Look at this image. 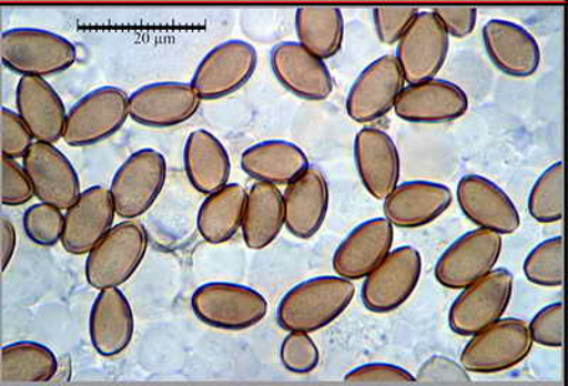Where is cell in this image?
<instances>
[{
    "label": "cell",
    "instance_id": "6da1fadb",
    "mask_svg": "<svg viewBox=\"0 0 568 386\" xmlns=\"http://www.w3.org/2000/svg\"><path fill=\"white\" fill-rule=\"evenodd\" d=\"M354 296L355 286L348 278H311L297 284L281 299L277 323L288 333H316L342 316Z\"/></svg>",
    "mask_w": 568,
    "mask_h": 386
},
{
    "label": "cell",
    "instance_id": "7a4b0ae2",
    "mask_svg": "<svg viewBox=\"0 0 568 386\" xmlns=\"http://www.w3.org/2000/svg\"><path fill=\"white\" fill-rule=\"evenodd\" d=\"M0 58L13 73L49 78L69 70L78 60V49L49 30L17 28L0 38Z\"/></svg>",
    "mask_w": 568,
    "mask_h": 386
},
{
    "label": "cell",
    "instance_id": "3957f363",
    "mask_svg": "<svg viewBox=\"0 0 568 386\" xmlns=\"http://www.w3.org/2000/svg\"><path fill=\"white\" fill-rule=\"evenodd\" d=\"M149 233L139 221L111 227L85 261V281L95 290L123 286L144 261Z\"/></svg>",
    "mask_w": 568,
    "mask_h": 386
},
{
    "label": "cell",
    "instance_id": "277c9868",
    "mask_svg": "<svg viewBox=\"0 0 568 386\" xmlns=\"http://www.w3.org/2000/svg\"><path fill=\"white\" fill-rule=\"evenodd\" d=\"M529 324L519 318L499 319L471 335L459 363L471 374L490 375L517 367L532 348Z\"/></svg>",
    "mask_w": 568,
    "mask_h": 386
},
{
    "label": "cell",
    "instance_id": "5b68a950",
    "mask_svg": "<svg viewBox=\"0 0 568 386\" xmlns=\"http://www.w3.org/2000/svg\"><path fill=\"white\" fill-rule=\"evenodd\" d=\"M192 312L200 322L227 332H243L266 317L268 304L262 293L242 284L212 282L195 290Z\"/></svg>",
    "mask_w": 568,
    "mask_h": 386
},
{
    "label": "cell",
    "instance_id": "8992f818",
    "mask_svg": "<svg viewBox=\"0 0 568 386\" xmlns=\"http://www.w3.org/2000/svg\"><path fill=\"white\" fill-rule=\"evenodd\" d=\"M129 116L130 96L114 85H104L71 106L63 140L73 149L99 144L123 129Z\"/></svg>",
    "mask_w": 568,
    "mask_h": 386
},
{
    "label": "cell",
    "instance_id": "52a82bcc",
    "mask_svg": "<svg viewBox=\"0 0 568 386\" xmlns=\"http://www.w3.org/2000/svg\"><path fill=\"white\" fill-rule=\"evenodd\" d=\"M166 181V160L160 151L144 149L134 152L116 170L111 182L116 216L134 221L154 205Z\"/></svg>",
    "mask_w": 568,
    "mask_h": 386
},
{
    "label": "cell",
    "instance_id": "ba28073f",
    "mask_svg": "<svg viewBox=\"0 0 568 386\" xmlns=\"http://www.w3.org/2000/svg\"><path fill=\"white\" fill-rule=\"evenodd\" d=\"M514 284V274L501 267L464 288L449 309L450 329L471 337L499 322L509 307Z\"/></svg>",
    "mask_w": 568,
    "mask_h": 386
},
{
    "label": "cell",
    "instance_id": "9c48e42d",
    "mask_svg": "<svg viewBox=\"0 0 568 386\" xmlns=\"http://www.w3.org/2000/svg\"><path fill=\"white\" fill-rule=\"evenodd\" d=\"M501 248L504 238L489 228L479 227L465 233L436 262V282L450 290L469 287L495 271Z\"/></svg>",
    "mask_w": 568,
    "mask_h": 386
},
{
    "label": "cell",
    "instance_id": "30bf717a",
    "mask_svg": "<svg viewBox=\"0 0 568 386\" xmlns=\"http://www.w3.org/2000/svg\"><path fill=\"white\" fill-rule=\"evenodd\" d=\"M423 273V257L417 248H395L373 273L362 288L364 306L373 313H389L403 306L417 288Z\"/></svg>",
    "mask_w": 568,
    "mask_h": 386
},
{
    "label": "cell",
    "instance_id": "8fae6325",
    "mask_svg": "<svg viewBox=\"0 0 568 386\" xmlns=\"http://www.w3.org/2000/svg\"><path fill=\"white\" fill-rule=\"evenodd\" d=\"M256 68V49L243 40H230L202 59L191 83L202 100H220L246 85Z\"/></svg>",
    "mask_w": 568,
    "mask_h": 386
},
{
    "label": "cell",
    "instance_id": "7c38bea8",
    "mask_svg": "<svg viewBox=\"0 0 568 386\" xmlns=\"http://www.w3.org/2000/svg\"><path fill=\"white\" fill-rule=\"evenodd\" d=\"M449 33L434 12H419L397 43V58L408 84L435 79L449 52Z\"/></svg>",
    "mask_w": 568,
    "mask_h": 386
},
{
    "label": "cell",
    "instance_id": "4fadbf2b",
    "mask_svg": "<svg viewBox=\"0 0 568 386\" xmlns=\"http://www.w3.org/2000/svg\"><path fill=\"white\" fill-rule=\"evenodd\" d=\"M403 70L395 55L375 60L355 80L347 96V114L358 124L374 123L394 110L405 89Z\"/></svg>",
    "mask_w": 568,
    "mask_h": 386
},
{
    "label": "cell",
    "instance_id": "5bb4252c",
    "mask_svg": "<svg viewBox=\"0 0 568 386\" xmlns=\"http://www.w3.org/2000/svg\"><path fill=\"white\" fill-rule=\"evenodd\" d=\"M201 104V95L192 83L161 81L142 85L130 95V116L150 129H170L191 120Z\"/></svg>",
    "mask_w": 568,
    "mask_h": 386
},
{
    "label": "cell",
    "instance_id": "9a60e30c",
    "mask_svg": "<svg viewBox=\"0 0 568 386\" xmlns=\"http://www.w3.org/2000/svg\"><path fill=\"white\" fill-rule=\"evenodd\" d=\"M24 171L32 182L34 196L68 211L81 195L80 180L73 164L49 142L36 141L23 159Z\"/></svg>",
    "mask_w": 568,
    "mask_h": 386
},
{
    "label": "cell",
    "instance_id": "2e32d148",
    "mask_svg": "<svg viewBox=\"0 0 568 386\" xmlns=\"http://www.w3.org/2000/svg\"><path fill=\"white\" fill-rule=\"evenodd\" d=\"M469 99L458 84L430 79L400 91L394 111L400 120L415 124H446L460 119Z\"/></svg>",
    "mask_w": 568,
    "mask_h": 386
},
{
    "label": "cell",
    "instance_id": "e0dca14e",
    "mask_svg": "<svg viewBox=\"0 0 568 386\" xmlns=\"http://www.w3.org/2000/svg\"><path fill=\"white\" fill-rule=\"evenodd\" d=\"M115 207L110 190L91 186L64 215L62 245L70 255H89L113 227Z\"/></svg>",
    "mask_w": 568,
    "mask_h": 386
},
{
    "label": "cell",
    "instance_id": "ac0fdd59",
    "mask_svg": "<svg viewBox=\"0 0 568 386\" xmlns=\"http://www.w3.org/2000/svg\"><path fill=\"white\" fill-rule=\"evenodd\" d=\"M271 63L278 83L292 94L308 101L327 100L333 94L334 81L327 64L302 43L277 44Z\"/></svg>",
    "mask_w": 568,
    "mask_h": 386
},
{
    "label": "cell",
    "instance_id": "d6986e66",
    "mask_svg": "<svg viewBox=\"0 0 568 386\" xmlns=\"http://www.w3.org/2000/svg\"><path fill=\"white\" fill-rule=\"evenodd\" d=\"M393 243L394 225L387 217L364 222L337 247L334 272L352 282L363 281L389 255Z\"/></svg>",
    "mask_w": 568,
    "mask_h": 386
},
{
    "label": "cell",
    "instance_id": "ffe728a7",
    "mask_svg": "<svg viewBox=\"0 0 568 386\" xmlns=\"http://www.w3.org/2000/svg\"><path fill=\"white\" fill-rule=\"evenodd\" d=\"M354 160L365 190L385 201L398 186L400 159L397 145L387 132L373 126L358 131L354 140Z\"/></svg>",
    "mask_w": 568,
    "mask_h": 386
},
{
    "label": "cell",
    "instance_id": "44dd1931",
    "mask_svg": "<svg viewBox=\"0 0 568 386\" xmlns=\"http://www.w3.org/2000/svg\"><path fill=\"white\" fill-rule=\"evenodd\" d=\"M464 215L476 226L499 235H511L520 227L519 211L507 193L488 177L465 175L456 190Z\"/></svg>",
    "mask_w": 568,
    "mask_h": 386
},
{
    "label": "cell",
    "instance_id": "7402d4cb",
    "mask_svg": "<svg viewBox=\"0 0 568 386\" xmlns=\"http://www.w3.org/2000/svg\"><path fill=\"white\" fill-rule=\"evenodd\" d=\"M284 225L294 237L307 241L326 221L329 191L326 175L316 166H308L283 193Z\"/></svg>",
    "mask_w": 568,
    "mask_h": 386
},
{
    "label": "cell",
    "instance_id": "603a6c76",
    "mask_svg": "<svg viewBox=\"0 0 568 386\" xmlns=\"http://www.w3.org/2000/svg\"><path fill=\"white\" fill-rule=\"evenodd\" d=\"M491 63L511 78H530L540 68L539 43L529 30L509 20L491 19L481 29Z\"/></svg>",
    "mask_w": 568,
    "mask_h": 386
},
{
    "label": "cell",
    "instance_id": "cb8c5ba5",
    "mask_svg": "<svg viewBox=\"0 0 568 386\" xmlns=\"http://www.w3.org/2000/svg\"><path fill=\"white\" fill-rule=\"evenodd\" d=\"M17 106L36 141L55 144L63 139L68 111L58 91L44 78L22 75L17 88Z\"/></svg>",
    "mask_w": 568,
    "mask_h": 386
},
{
    "label": "cell",
    "instance_id": "d4e9b609",
    "mask_svg": "<svg viewBox=\"0 0 568 386\" xmlns=\"http://www.w3.org/2000/svg\"><path fill=\"white\" fill-rule=\"evenodd\" d=\"M91 344L101 357L124 353L134 337V314L119 287L100 290L89 319Z\"/></svg>",
    "mask_w": 568,
    "mask_h": 386
},
{
    "label": "cell",
    "instance_id": "484cf974",
    "mask_svg": "<svg viewBox=\"0 0 568 386\" xmlns=\"http://www.w3.org/2000/svg\"><path fill=\"white\" fill-rule=\"evenodd\" d=\"M453 201L448 186L429 181L405 182L384 201V215L395 227L418 228L438 220Z\"/></svg>",
    "mask_w": 568,
    "mask_h": 386
},
{
    "label": "cell",
    "instance_id": "4316f807",
    "mask_svg": "<svg viewBox=\"0 0 568 386\" xmlns=\"http://www.w3.org/2000/svg\"><path fill=\"white\" fill-rule=\"evenodd\" d=\"M241 166L253 180L278 186L292 184L311 165L301 146L272 140L248 146L242 154Z\"/></svg>",
    "mask_w": 568,
    "mask_h": 386
},
{
    "label": "cell",
    "instance_id": "83f0119b",
    "mask_svg": "<svg viewBox=\"0 0 568 386\" xmlns=\"http://www.w3.org/2000/svg\"><path fill=\"white\" fill-rule=\"evenodd\" d=\"M184 165L187 181L205 195L222 190L230 182L231 156L210 131L196 130L187 136Z\"/></svg>",
    "mask_w": 568,
    "mask_h": 386
},
{
    "label": "cell",
    "instance_id": "f1b7e54d",
    "mask_svg": "<svg viewBox=\"0 0 568 386\" xmlns=\"http://www.w3.org/2000/svg\"><path fill=\"white\" fill-rule=\"evenodd\" d=\"M284 226L283 193L268 182L257 181L247 192L242 235L251 251L271 246Z\"/></svg>",
    "mask_w": 568,
    "mask_h": 386
},
{
    "label": "cell",
    "instance_id": "f546056e",
    "mask_svg": "<svg viewBox=\"0 0 568 386\" xmlns=\"http://www.w3.org/2000/svg\"><path fill=\"white\" fill-rule=\"evenodd\" d=\"M247 192L237 184H227L211 193L197 212V231L205 242L221 245L230 242L242 228Z\"/></svg>",
    "mask_w": 568,
    "mask_h": 386
},
{
    "label": "cell",
    "instance_id": "4dcf8cb0",
    "mask_svg": "<svg viewBox=\"0 0 568 386\" xmlns=\"http://www.w3.org/2000/svg\"><path fill=\"white\" fill-rule=\"evenodd\" d=\"M59 370V360L44 344L19 342L4 345L0 354V384L49 383Z\"/></svg>",
    "mask_w": 568,
    "mask_h": 386
},
{
    "label": "cell",
    "instance_id": "1f68e13d",
    "mask_svg": "<svg viewBox=\"0 0 568 386\" xmlns=\"http://www.w3.org/2000/svg\"><path fill=\"white\" fill-rule=\"evenodd\" d=\"M298 43L327 60L338 54L344 42L343 12L336 7H302L296 10Z\"/></svg>",
    "mask_w": 568,
    "mask_h": 386
},
{
    "label": "cell",
    "instance_id": "d6a6232c",
    "mask_svg": "<svg viewBox=\"0 0 568 386\" xmlns=\"http://www.w3.org/2000/svg\"><path fill=\"white\" fill-rule=\"evenodd\" d=\"M566 166L556 162L542 172L532 185L529 196V212L540 223H556L565 216Z\"/></svg>",
    "mask_w": 568,
    "mask_h": 386
},
{
    "label": "cell",
    "instance_id": "836d02e7",
    "mask_svg": "<svg viewBox=\"0 0 568 386\" xmlns=\"http://www.w3.org/2000/svg\"><path fill=\"white\" fill-rule=\"evenodd\" d=\"M565 241L561 236L541 242L524 264L527 281L540 287H561L566 281Z\"/></svg>",
    "mask_w": 568,
    "mask_h": 386
},
{
    "label": "cell",
    "instance_id": "e575fe53",
    "mask_svg": "<svg viewBox=\"0 0 568 386\" xmlns=\"http://www.w3.org/2000/svg\"><path fill=\"white\" fill-rule=\"evenodd\" d=\"M23 228L30 242L43 247H52L62 242L64 215L62 210L40 202L29 207L23 215Z\"/></svg>",
    "mask_w": 568,
    "mask_h": 386
},
{
    "label": "cell",
    "instance_id": "d590c367",
    "mask_svg": "<svg viewBox=\"0 0 568 386\" xmlns=\"http://www.w3.org/2000/svg\"><path fill=\"white\" fill-rule=\"evenodd\" d=\"M283 367L293 374H311L317 368L320 353L308 333L292 332L281 347Z\"/></svg>",
    "mask_w": 568,
    "mask_h": 386
},
{
    "label": "cell",
    "instance_id": "8d00e7d4",
    "mask_svg": "<svg viewBox=\"0 0 568 386\" xmlns=\"http://www.w3.org/2000/svg\"><path fill=\"white\" fill-rule=\"evenodd\" d=\"M565 304L552 303L540 309L529 324L532 342L547 348H561L565 344Z\"/></svg>",
    "mask_w": 568,
    "mask_h": 386
},
{
    "label": "cell",
    "instance_id": "74e56055",
    "mask_svg": "<svg viewBox=\"0 0 568 386\" xmlns=\"http://www.w3.org/2000/svg\"><path fill=\"white\" fill-rule=\"evenodd\" d=\"M419 9L415 7H382L374 9V24L379 42L397 44L418 17Z\"/></svg>",
    "mask_w": 568,
    "mask_h": 386
},
{
    "label": "cell",
    "instance_id": "f35d334b",
    "mask_svg": "<svg viewBox=\"0 0 568 386\" xmlns=\"http://www.w3.org/2000/svg\"><path fill=\"white\" fill-rule=\"evenodd\" d=\"M0 134H2V156L20 160L28 154L33 145L34 136L29 126L12 110L2 106L0 110Z\"/></svg>",
    "mask_w": 568,
    "mask_h": 386
},
{
    "label": "cell",
    "instance_id": "ab89813d",
    "mask_svg": "<svg viewBox=\"0 0 568 386\" xmlns=\"http://www.w3.org/2000/svg\"><path fill=\"white\" fill-rule=\"evenodd\" d=\"M34 190L24 166L17 160L2 156V203L4 206H22L33 200Z\"/></svg>",
    "mask_w": 568,
    "mask_h": 386
},
{
    "label": "cell",
    "instance_id": "60d3db41",
    "mask_svg": "<svg viewBox=\"0 0 568 386\" xmlns=\"http://www.w3.org/2000/svg\"><path fill=\"white\" fill-rule=\"evenodd\" d=\"M419 383H453L469 384L471 378L464 365L456 363L453 358L444 357V355H434L420 365L417 373Z\"/></svg>",
    "mask_w": 568,
    "mask_h": 386
},
{
    "label": "cell",
    "instance_id": "b9f144b4",
    "mask_svg": "<svg viewBox=\"0 0 568 386\" xmlns=\"http://www.w3.org/2000/svg\"><path fill=\"white\" fill-rule=\"evenodd\" d=\"M344 380L348 384H413L417 378L395 365L369 364L349 370Z\"/></svg>",
    "mask_w": 568,
    "mask_h": 386
},
{
    "label": "cell",
    "instance_id": "7bdbcfd3",
    "mask_svg": "<svg viewBox=\"0 0 568 386\" xmlns=\"http://www.w3.org/2000/svg\"><path fill=\"white\" fill-rule=\"evenodd\" d=\"M433 12L444 23L449 35L456 39L468 38L474 33L478 10L471 7H436Z\"/></svg>",
    "mask_w": 568,
    "mask_h": 386
},
{
    "label": "cell",
    "instance_id": "ee69618b",
    "mask_svg": "<svg viewBox=\"0 0 568 386\" xmlns=\"http://www.w3.org/2000/svg\"><path fill=\"white\" fill-rule=\"evenodd\" d=\"M17 228L7 216L0 220V247H2V271H7L17 248Z\"/></svg>",
    "mask_w": 568,
    "mask_h": 386
}]
</instances>
